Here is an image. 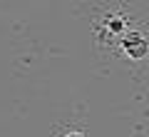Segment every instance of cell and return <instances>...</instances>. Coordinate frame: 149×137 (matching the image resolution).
Masks as SVG:
<instances>
[{
	"instance_id": "obj_1",
	"label": "cell",
	"mask_w": 149,
	"mask_h": 137,
	"mask_svg": "<svg viewBox=\"0 0 149 137\" xmlns=\"http://www.w3.org/2000/svg\"><path fill=\"white\" fill-rule=\"evenodd\" d=\"M117 42H119V53L127 55L129 60H144L149 55V40L137 30H127Z\"/></svg>"
},
{
	"instance_id": "obj_2",
	"label": "cell",
	"mask_w": 149,
	"mask_h": 137,
	"mask_svg": "<svg viewBox=\"0 0 149 137\" xmlns=\"http://www.w3.org/2000/svg\"><path fill=\"white\" fill-rule=\"evenodd\" d=\"M129 30V20L122 15V13H104L100 18V30H97V37H119Z\"/></svg>"
},
{
	"instance_id": "obj_3",
	"label": "cell",
	"mask_w": 149,
	"mask_h": 137,
	"mask_svg": "<svg viewBox=\"0 0 149 137\" xmlns=\"http://www.w3.org/2000/svg\"><path fill=\"white\" fill-rule=\"evenodd\" d=\"M62 137H85V132H80V130H70V132H65Z\"/></svg>"
}]
</instances>
